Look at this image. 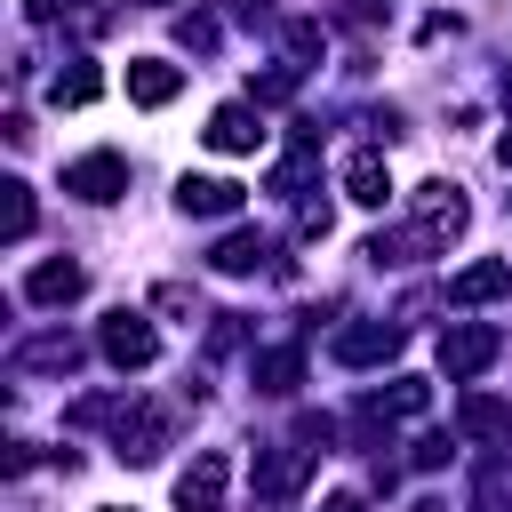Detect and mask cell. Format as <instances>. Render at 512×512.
<instances>
[{"instance_id": "9c48e42d", "label": "cell", "mask_w": 512, "mask_h": 512, "mask_svg": "<svg viewBox=\"0 0 512 512\" xmlns=\"http://www.w3.org/2000/svg\"><path fill=\"white\" fill-rule=\"evenodd\" d=\"M456 432H464V440H512V400L464 392V400H456Z\"/></svg>"}, {"instance_id": "6da1fadb", "label": "cell", "mask_w": 512, "mask_h": 512, "mask_svg": "<svg viewBox=\"0 0 512 512\" xmlns=\"http://www.w3.org/2000/svg\"><path fill=\"white\" fill-rule=\"evenodd\" d=\"M496 352H504V336H496L488 320H456V328H440V368H448V384H472Z\"/></svg>"}, {"instance_id": "3957f363", "label": "cell", "mask_w": 512, "mask_h": 512, "mask_svg": "<svg viewBox=\"0 0 512 512\" xmlns=\"http://www.w3.org/2000/svg\"><path fill=\"white\" fill-rule=\"evenodd\" d=\"M312 456H320V448H312L304 432H296L288 448H264V456H256V496H264V504H288V496L304 488V472H312Z\"/></svg>"}, {"instance_id": "4fadbf2b", "label": "cell", "mask_w": 512, "mask_h": 512, "mask_svg": "<svg viewBox=\"0 0 512 512\" xmlns=\"http://www.w3.org/2000/svg\"><path fill=\"white\" fill-rule=\"evenodd\" d=\"M88 288V272L72 264V256H56V264H32V280H24V304H72Z\"/></svg>"}, {"instance_id": "d6986e66", "label": "cell", "mask_w": 512, "mask_h": 512, "mask_svg": "<svg viewBox=\"0 0 512 512\" xmlns=\"http://www.w3.org/2000/svg\"><path fill=\"white\" fill-rule=\"evenodd\" d=\"M0 232H8V240L32 232V184H16V176L0 184Z\"/></svg>"}, {"instance_id": "44dd1931", "label": "cell", "mask_w": 512, "mask_h": 512, "mask_svg": "<svg viewBox=\"0 0 512 512\" xmlns=\"http://www.w3.org/2000/svg\"><path fill=\"white\" fill-rule=\"evenodd\" d=\"M424 400H432V392H424V384H416V376H400V384H392V392H376V400H368V416H384V408H392V416H416V408H424Z\"/></svg>"}, {"instance_id": "7a4b0ae2", "label": "cell", "mask_w": 512, "mask_h": 512, "mask_svg": "<svg viewBox=\"0 0 512 512\" xmlns=\"http://www.w3.org/2000/svg\"><path fill=\"white\" fill-rule=\"evenodd\" d=\"M96 352H104L112 368H152V360H160V336H152L144 312H112V320L96 328Z\"/></svg>"}, {"instance_id": "e0dca14e", "label": "cell", "mask_w": 512, "mask_h": 512, "mask_svg": "<svg viewBox=\"0 0 512 512\" xmlns=\"http://www.w3.org/2000/svg\"><path fill=\"white\" fill-rule=\"evenodd\" d=\"M264 256H272V248H264L256 232H224V240L208 248V264H216V272H232V280H240V272H256Z\"/></svg>"}, {"instance_id": "cb8c5ba5", "label": "cell", "mask_w": 512, "mask_h": 512, "mask_svg": "<svg viewBox=\"0 0 512 512\" xmlns=\"http://www.w3.org/2000/svg\"><path fill=\"white\" fill-rule=\"evenodd\" d=\"M416 464H424V472H440V464H448V440H440V432H424V440H416Z\"/></svg>"}, {"instance_id": "277c9868", "label": "cell", "mask_w": 512, "mask_h": 512, "mask_svg": "<svg viewBox=\"0 0 512 512\" xmlns=\"http://www.w3.org/2000/svg\"><path fill=\"white\" fill-rule=\"evenodd\" d=\"M64 192L88 200V208H104V200L128 192V160H120V152H80V160L64 168Z\"/></svg>"}, {"instance_id": "ffe728a7", "label": "cell", "mask_w": 512, "mask_h": 512, "mask_svg": "<svg viewBox=\"0 0 512 512\" xmlns=\"http://www.w3.org/2000/svg\"><path fill=\"white\" fill-rule=\"evenodd\" d=\"M96 88H104V80H96V64H72V72H56V80H48V96H56V104H96Z\"/></svg>"}, {"instance_id": "8992f818", "label": "cell", "mask_w": 512, "mask_h": 512, "mask_svg": "<svg viewBox=\"0 0 512 512\" xmlns=\"http://www.w3.org/2000/svg\"><path fill=\"white\" fill-rule=\"evenodd\" d=\"M464 224H472V200H464L456 184H440V176L416 184V232H424V240H456Z\"/></svg>"}, {"instance_id": "2e32d148", "label": "cell", "mask_w": 512, "mask_h": 512, "mask_svg": "<svg viewBox=\"0 0 512 512\" xmlns=\"http://www.w3.org/2000/svg\"><path fill=\"white\" fill-rule=\"evenodd\" d=\"M296 384H304V352H296V344H272V352H256V392L288 400Z\"/></svg>"}, {"instance_id": "7402d4cb", "label": "cell", "mask_w": 512, "mask_h": 512, "mask_svg": "<svg viewBox=\"0 0 512 512\" xmlns=\"http://www.w3.org/2000/svg\"><path fill=\"white\" fill-rule=\"evenodd\" d=\"M184 48H200V56H208V48H216V24H208V16H184Z\"/></svg>"}, {"instance_id": "f1b7e54d", "label": "cell", "mask_w": 512, "mask_h": 512, "mask_svg": "<svg viewBox=\"0 0 512 512\" xmlns=\"http://www.w3.org/2000/svg\"><path fill=\"white\" fill-rule=\"evenodd\" d=\"M144 8H176V0H144Z\"/></svg>"}, {"instance_id": "ac0fdd59", "label": "cell", "mask_w": 512, "mask_h": 512, "mask_svg": "<svg viewBox=\"0 0 512 512\" xmlns=\"http://www.w3.org/2000/svg\"><path fill=\"white\" fill-rule=\"evenodd\" d=\"M16 368H48V376H72V368H80V344H72V336H32V344L16 352Z\"/></svg>"}, {"instance_id": "9a60e30c", "label": "cell", "mask_w": 512, "mask_h": 512, "mask_svg": "<svg viewBox=\"0 0 512 512\" xmlns=\"http://www.w3.org/2000/svg\"><path fill=\"white\" fill-rule=\"evenodd\" d=\"M344 200L384 208V200H392V168H384L376 152H352V160H344Z\"/></svg>"}, {"instance_id": "ba28073f", "label": "cell", "mask_w": 512, "mask_h": 512, "mask_svg": "<svg viewBox=\"0 0 512 512\" xmlns=\"http://www.w3.org/2000/svg\"><path fill=\"white\" fill-rule=\"evenodd\" d=\"M168 448V416L160 408H120V464H152Z\"/></svg>"}, {"instance_id": "8fae6325", "label": "cell", "mask_w": 512, "mask_h": 512, "mask_svg": "<svg viewBox=\"0 0 512 512\" xmlns=\"http://www.w3.org/2000/svg\"><path fill=\"white\" fill-rule=\"evenodd\" d=\"M176 88H184V72H176L168 56H136V64H128V96H136L144 112H160Z\"/></svg>"}, {"instance_id": "7c38bea8", "label": "cell", "mask_w": 512, "mask_h": 512, "mask_svg": "<svg viewBox=\"0 0 512 512\" xmlns=\"http://www.w3.org/2000/svg\"><path fill=\"white\" fill-rule=\"evenodd\" d=\"M176 208H184V216H232V208H240V184H232V176H184V184H176Z\"/></svg>"}, {"instance_id": "603a6c76", "label": "cell", "mask_w": 512, "mask_h": 512, "mask_svg": "<svg viewBox=\"0 0 512 512\" xmlns=\"http://www.w3.org/2000/svg\"><path fill=\"white\" fill-rule=\"evenodd\" d=\"M288 48H296V64H312V56H320V32H312V24H288Z\"/></svg>"}, {"instance_id": "30bf717a", "label": "cell", "mask_w": 512, "mask_h": 512, "mask_svg": "<svg viewBox=\"0 0 512 512\" xmlns=\"http://www.w3.org/2000/svg\"><path fill=\"white\" fill-rule=\"evenodd\" d=\"M512 288V264L504 256H480V264H464L456 280H448V304H496Z\"/></svg>"}, {"instance_id": "d4e9b609", "label": "cell", "mask_w": 512, "mask_h": 512, "mask_svg": "<svg viewBox=\"0 0 512 512\" xmlns=\"http://www.w3.org/2000/svg\"><path fill=\"white\" fill-rule=\"evenodd\" d=\"M72 8H80V0H24V16H32V24H56V16H72Z\"/></svg>"}, {"instance_id": "52a82bcc", "label": "cell", "mask_w": 512, "mask_h": 512, "mask_svg": "<svg viewBox=\"0 0 512 512\" xmlns=\"http://www.w3.org/2000/svg\"><path fill=\"white\" fill-rule=\"evenodd\" d=\"M400 352V328L392 320H352V328H336V360L344 368H376V360H392Z\"/></svg>"}, {"instance_id": "4316f807", "label": "cell", "mask_w": 512, "mask_h": 512, "mask_svg": "<svg viewBox=\"0 0 512 512\" xmlns=\"http://www.w3.org/2000/svg\"><path fill=\"white\" fill-rule=\"evenodd\" d=\"M232 8H240V16H272V0H232Z\"/></svg>"}, {"instance_id": "484cf974", "label": "cell", "mask_w": 512, "mask_h": 512, "mask_svg": "<svg viewBox=\"0 0 512 512\" xmlns=\"http://www.w3.org/2000/svg\"><path fill=\"white\" fill-rule=\"evenodd\" d=\"M320 512H368V504H360V496H328Z\"/></svg>"}, {"instance_id": "5b68a950", "label": "cell", "mask_w": 512, "mask_h": 512, "mask_svg": "<svg viewBox=\"0 0 512 512\" xmlns=\"http://www.w3.org/2000/svg\"><path fill=\"white\" fill-rule=\"evenodd\" d=\"M224 488H232V456H224V448H200V456L176 472V504H184V512H216Z\"/></svg>"}, {"instance_id": "83f0119b", "label": "cell", "mask_w": 512, "mask_h": 512, "mask_svg": "<svg viewBox=\"0 0 512 512\" xmlns=\"http://www.w3.org/2000/svg\"><path fill=\"white\" fill-rule=\"evenodd\" d=\"M496 160H504V168H512V128H504V144H496Z\"/></svg>"}, {"instance_id": "5bb4252c", "label": "cell", "mask_w": 512, "mask_h": 512, "mask_svg": "<svg viewBox=\"0 0 512 512\" xmlns=\"http://www.w3.org/2000/svg\"><path fill=\"white\" fill-rule=\"evenodd\" d=\"M208 144H216V152H256L264 128H256L248 104H216V112H208Z\"/></svg>"}]
</instances>
